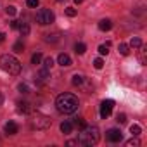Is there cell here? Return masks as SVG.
<instances>
[{"label": "cell", "mask_w": 147, "mask_h": 147, "mask_svg": "<svg viewBox=\"0 0 147 147\" xmlns=\"http://www.w3.org/2000/svg\"><path fill=\"white\" fill-rule=\"evenodd\" d=\"M4 40H5V35H4V33H2V31H0V43H2V42H4Z\"/></svg>", "instance_id": "836d02e7"}, {"label": "cell", "mask_w": 147, "mask_h": 147, "mask_svg": "<svg viewBox=\"0 0 147 147\" xmlns=\"http://www.w3.org/2000/svg\"><path fill=\"white\" fill-rule=\"evenodd\" d=\"M54 19H55V16H54V12H52V11H49V9H40V11L36 12V23H38L40 26L52 24V23H54Z\"/></svg>", "instance_id": "277c9868"}, {"label": "cell", "mask_w": 147, "mask_h": 147, "mask_svg": "<svg viewBox=\"0 0 147 147\" xmlns=\"http://www.w3.org/2000/svg\"><path fill=\"white\" fill-rule=\"evenodd\" d=\"M18 111L23 113V114H30V113L33 111V107L30 106V102H26V100H19V102H18Z\"/></svg>", "instance_id": "ba28073f"}, {"label": "cell", "mask_w": 147, "mask_h": 147, "mask_svg": "<svg viewBox=\"0 0 147 147\" xmlns=\"http://www.w3.org/2000/svg\"><path fill=\"white\" fill-rule=\"evenodd\" d=\"M113 107H114V100H102V104H100V118L102 119H106L111 113H113Z\"/></svg>", "instance_id": "8992f818"}, {"label": "cell", "mask_w": 147, "mask_h": 147, "mask_svg": "<svg viewBox=\"0 0 147 147\" xmlns=\"http://www.w3.org/2000/svg\"><path fill=\"white\" fill-rule=\"evenodd\" d=\"M57 2H62V0H57Z\"/></svg>", "instance_id": "8d00e7d4"}, {"label": "cell", "mask_w": 147, "mask_h": 147, "mask_svg": "<svg viewBox=\"0 0 147 147\" xmlns=\"http://www.w3.org/2000/svg\"><path fill=\"white\" fill-rule=\"evenodd\" d=\"M102 66H104V61H102L100 57L94 59V67H95V69H102Z\"/></svg>", "instance_id": "d4e9b609"}, {"label": "cell", "mask_w": 147, "mask_h": 147, "mask_svg": "<svg viewBox=\"0 0 147 147\" xmlns=\"http://www.w3.org/2000/svg\"><path fill=\"white\" fill-rule=\"evenodd\" d=\"M5 12H7L9 16H16V12H18V9H16L14 5H9V7L5 9Z\"/></svg>", "instance_id": "484cf974"}, {"label": "cell", "mask_w": 147, "mask_h": 147, "mask_svg": "<svg viewBox=\"0 0 147 147\" xmlns=\"http://www.w3.org/2000/svg\"><path fill=\"white\" fill-rule=\"evenodd\" d=\"M57 62H59L61 66L67 67V66H71V57H69L67 54H59V57H57Z\"/></svg>", "instance_id": "8fae6325"}, {"label": "cell", "mask_w": 147, "mask_h": 147, "mask_svg": "<svg viewBox=\"0 0 147 147\" xmlns=\"http://www.w3.org/2000/svg\"><path fill=\"white\" fill-rule=\"evenodd\" d=\"M18 88H19V92H21V94H28V85H26V83H21Z\"/></svg>", "instance_id": "f546056e"}, {"label": "cell", "mask_w": 147, "mask_h": 147, "mask_svg": "<svg viewBox=\"0 0 147 147\" xmlns=\"http://www.w3.org/2000/svg\"><path fill=\"white\" fill-rule=\"evenodd\" d=\"M66 145H80V142H78V138H76V140H67Z\"/></svg>", "instance_id": "d6a6232c"}, {"label": "cell", "mask_w": 147, "mask_h": 147, "mask_svg": "<svg viewBox=\"0 0 147 147\" xmlns=\"http://www.w3.org/2000/svg\"><path fill=\"white\" fill-rule=\"evenodd\" d=\"M109 47H111V43H102V45H99V54H100V55H107V54H109Z\"/></svg>", "instance_id": "2e32d148"}, {"label": "cell", "mask_w": 147, "mask_h": 147, "mask_svg": "<svg viewBox=\"0 0 147 147\" xmlns=\"http://www.w3.org/2000/svg\"><path fill=\"white\" fill-rule=\"evenodd\" d=\"M0 67H2L5 73H9V75H19L21 73V62L11 54H2L0 55Z\"/></svg>", "instance_id": "3957f363"}, {"label": "cell", "mask_w": 147, "mask_h": 147, "mask_svg": "<svg viewBox=\"0 0 147 147\" xmlns=\"http://www.w3.org/2000/svg\"><path fill=\"white\" fill-rule=\"evenodd\" d=\"M42 59H43V55H42L40 52H35V54L31 55V62H33V64H40Z\"/></svg>", "instance_id": "44dd1931"}, {"label": "cell", "mask_w": 147, "mask_h": 147, "mask_svg": "<svg viewBox=\"0 0 147 147\" xmlns=\"http://www.w3.org/2000/svg\"><path fill=\"white\" fill-rule=\"evenodd\" d=\"M130 47H133V49H138V47H142V40H140L138 36H133V38L130 40Z\"/></svg>", "instance_id": "e0dca14e"}, {"label": "cell", "mask_w": 147, "mask_h": 147, "mask_svg": "<svg viewBox=\"0 0 147 147\" xmlns=\"http://www.w3.org/2000/svg\"><path fill=\"white\" fill-rule=\"evenodd\" d=\"M4 130H5V133H7V135H16V133H18V130H19V126H18V123L9 121V123H5Z\"/></svg>", "instance_id": "9c48e42d"}, {"label": "cell", "mask_w": 147, "mask_h": 147, "mask_svg": "<svg viewBox=\"0 0 147 147\" xmlns=\"http://www.w3.org/2000/svg\"><path fill=\"white\" fill-rule=\"evenodd\" d=\"M100 138V133H99V128L97 126H85L80 135H78V142L82 145H95Z\"/></svg>", "instance_id": "7a4b0ae2"}, {"label": "cell", "mask_w": 147, "mask_h": 147, "mask_svg": "<svg viewBox=\"0 0 147 147\" xmlns=\"http://www.w3.org/2000/svg\"><path fill=\"white\" fill-rule=\"evenodd\" d=\"M130 133H131L133 137L140 135V133H142V128H140V125H131V126H130Z\"/></svg>", "instance_id": "d6986e66"}, {"label": "cell", "mask_w": 147, "mask_h": 147, "mask_svg": "<svg viewBox=\"0 0 147 147\" xmlns=\"http://www.w3.org/2000/svg\"><path fill=\"white\" fill-rule=\"evenodd\" d=\"M19 26H21V21H16V19L11 21V28L12 30H19Z\"/></svg>", "instance_id": "f1b7e54d"}, {"label": "cell", "mask_w": 147, "mask_h": 147, "mask_svg": "<svg viewBox=\"0 0 147 147\" xmlns=\"http://www.w3.org/2000/svg\"><path fill=\"white\" fill-rule=\"evenodd\" d=\"M2 102H4V95L0 94V106H2Z\"/></svg>", "instance_id": "e575fe53"}, {"label": "cell", "mask_w": 147, "mask_h": 147, "mask_svg": "<svg viewBox=\"0 0 147 147\" xmlns=\"http://www.w3.org/2000/svg\"><path fill=\"white\" fill-rule=\"evenodd\" d=\"M78 106H80L78 97L73 95V94H61L55 99V107L62 114H73V113L78 109Z\"/></svg>", "instance_id": "6da1fadb"}, {"label": "cell", "mask_w": 147, "mask_h": 147, "mask_svg": "<svg viewBox=\"0 0 147 147\" xmlns=\"http://www.w3.org/2000/svg\"><path fill=\"white\" fill-rule=\"evenodd\" d=\"M118 50H119V54H121V55H128V52H130V47H128L126 43H119Z\"/></svg>", "instance_id": "ffe728a7"}, {"label": "cell", "mask_w": 147, "mask_h": 147, "mask_svg": "<svg viewBox=\"0 0 147 147\" xmlns=\"http://www.w3.org/2000/svg\"><path fill=\"white\" fill-rule=\"evenodd\" d=\"M75 2H76V4H82V2H83V0H75Z\"/></svg>", "instance_id": "d590c367"}, {"label": "cell", "mask_w": 147, "mask_h": 147, "mask_svg": "<svg viewBox=\"0 0 147 147\" xmlns=\"http://www.w3.org/2000/svg\"><path fill=\"white\" fill-rule=\"evenodd\" d=\"M42 61H43V69H52V66H54V59L52 57H45Z\"/></svg>", "instance_id": "ac0fdd59"}, {"label": "cell", "mask_w": 147, "mask_h": 147, "mask_svg": "<svg viewBox=\"0 0 147 147\" xmlns=\"http://www.w3.org/2000/svg\"><path fill=\"white\" fill-rule=\"evenodd\" d=\"M83 82H85V78H83L82 75H75V76H73V80H71V83L75 85V87H80V85H83Z\"/></svg>", "instance_id": "5bb4252c"}, {"label": "cell", "mask_w": 147, "mask_h": 147, "mask_svg": "<svg viewBox=\"0 0 147 147\" xmlns=\"http://www.w3.org/2000/svg\"><path fill=\"white\" fill-rule=\"evenodd\" d=\"M116 121H118V123H121V125H123V123H125V121H126V114H118V116H116Z\"/></svg>", "instance_id": "4dcf8cb0"}, {"label": "cell", "mask_w": 147, "mask_h": 147, "mask_svg": "<svg viewBox=\"0 0 147 147\" xmlns=\"http://www.w3.org/2000/svg\"><path fill=\"white\" fill-rule=\"evenodd\" d=\"M78 14V11L75 9V7H66V16H69V18H75Z\"/></svg>", "instance_id": "cb8c5ba5"}, {"label": "cell", "mask_w": 147, "mask_h": 147, "mask_svg": "<svg viewBox=\"0 0 147 147\" xmlns=\"http://www.w3.org/2000/svg\"><path fill=\"white\" fill-rule=\"evenodd\" d=\"M50 125H52V119L49 116H43V114H36L31 119V126L36 128V130H47Z\"/></svg>", "instance_id": "5b68a950"}, {"label": "cell", "mask_w": 147, "mask_h": 147, "mask_svg": "<svg viewBox=\"0 0 147 147\" xmlns=\"http://www.w3.org/2000/svg\"><path fill=\"white\" fill-rule=\"evenodd\" d=\"M113 28V21L111 19H100L99 21V30L100 31H109Z\"/></svg>", "instance_id": "30bf717a"}, {"label": "cell", "mask_w": 147, "mask_h": 147, "mask_svg": "<svg viewBox=\"0 0 147 147\" xmlns=\"http://www.w3.org/2000/svg\"><path fill=\"white\" fill-rule=\"evenodd\" d=\"M19 33H21V36H28V35H30V24H28V23H21Z\"/></svg>", "instance_id": "4fadbf2b"}, {"label": "cell", "mask_w": 147, "mask_h": 147, "mask_svg": "<svg viewBox=\"0 0 147 147\" xmlns=\"http://www.w3.org/2000/svg\"><path fill=\"white\" fill-rule=\"evenodd\" d=\"M106 138H107L109 142L116 144V142H121V140H123V133H121L119 130H116V128H111V130L106 131Z\"/></svg>", "instance_id": "52a82bcc"}, {"label": "cell", "mask_w": 147, "mask_h": 147, "mask_svg": "<svg viewBox=\"0 0 147 147\" xmlns=\"http://www.w3.org/2000/svg\"><path fill=\"white\" fill-rule=\"evenodd\" d=\"M0 144H2V140H0Z\"/></svg>", "instance_id": "74e56055"}, {"label": "cell", "mask_w": 147, "mask_h": 147, "mask_svg": "<svg viewBox=\"0 0 147 147\" xmlns=\"http://www.w3.org/2000/svg\"><path fill=\"white\" fill-rule=\"evenodd\" d=\"M75 125H76L80 130H83V128L87 126V121H85L83 118H76V119H75Z\"/></svg>", "instance_id": "603a6c76"}, {"label": "cell", "mask_w": 147, "mask_h": 147, "mask_svg": "<svg viewBox=\"0 0 147 147\" xmlns=\"http://www.w3.org/2000/svg\"><path fill=\"white\" fill-rule=\"evenodd\" d=\"M59 128H61V133L67 135V133H71V131H73V123H71V121H62Z\"/></svg>", "instance_id": "7c38bea8"}, {"label": "cell", "mask_w": 147, "mask_h": 147, "mask_svg": "<svg viewBox=\"0 0 147 147\" xmlns=\"http://www.w3.org/2000/svg\"><path fill=\"white\" fill-rule=\"evenodd\" d=\"M28 7H38V0H28Z\"/></svg>", "instance_id": "1f68e13d"}, {"label": "cell", "mask_w": 147, "mask_h": 147, "mask_svg": "<svg viewBox=\"0 0 147 147\" xmlns=\"http://www.w3.org/2000/svg\"><path fill=\"white\" fill-rule=\"evenodd\" d=\"M12 50H14V52H18V54H19V52H23V50H24V43H23V42H16V43L12 45Z\"/></svg>", "instance_id": "7402d4cb"}, {"label": "cell", "mask_w": 147, "mask_h": 147, "mask_svg": "<svg viewBox=\"0 0 147 147\" xmlns=\"http://www.w3.org/2000/svg\"><path fill=\"white\" fill-rule=\"evenodd\" d=\"M85 50H87V45H85V43H82V42H80V43H76V45H75V52H76L78 55L85 54Z\"/></svg>", "instance_id": "9a60e30c"}, {"label": "cell", "mask_w": 147, "mask_h": 147, "mask_svg": "<svg viewBox=\"0 0 147 147\" xmlns=\"http://www.w3.org/2000/svg\"><path fill=\"white\" fill-rule=\"evenodd\" d=\"M57 40H59L57 35H47L45 36V42H57Z\"/></svg>", "instance_id": "83f0119b"}, {"label": "cell", "mask_w": 147, "mask_h": 147, "mask_svg": "<svg viewBox=\"0 0 147 147\" xmlns=\"http://www.w3.org/2000/svg\"><path fill=\"white\" fill-rule=\"evenodd\" d=\"M126 145H128V147H131V145L137 147V145H140V140H137V138H130V140L126 142Z\"/></svg>", "instance_id": "4316f807"}]
</instances>
